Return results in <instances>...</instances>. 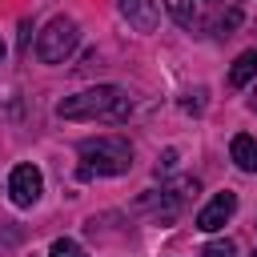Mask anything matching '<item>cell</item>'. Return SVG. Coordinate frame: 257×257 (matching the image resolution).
Wrapping results in <instances>:
<instances>
[{"mask_svg": "<svg viewBox=\"0 0 257 257\" xmlns=\"http://www.w3.org/2000/svg\"><path fill=\"white\" fill-rule=\"evenodd\" d=\"M133 112V100L124 88L116 84H96V88H84V92H72L56 104V116L60 120H128Z\"/></svg>", "mask_w": 257, "mask_h": 257, "instance_id": "1", "label": "cell"}, {"mask_svg": "<svg viewBox=\"0 0 257 257\" xmlns=\"http://www.w3.org/2000/svg\"><path fill=\"white\" fill-rule=\"evenodd\" d=\"M48 257H88V253H84L72 237H56V241H52V249H48Z\"/></svg>", "mask_w": 257, "mask_h": 257, "instance_id": "11", "label": "cell"}, {"mask_svg": "<svg viewBox=\"0 0 257 257\" xmlns=\"http://www.w3.org/2000/svg\"><path fill=\"white\" fill-rule=\"evenodd\" d=\"M201 257H237V245L233 241H209L201 249Z\"/></svg>", "mask_w": 257, "mask_h": 257, "instance_id": "12", "label": "cell"}, {"mask_svg": "<svg viewBox=\"0 0 257 257\" xmlns=\"http://www.w3.org/2000/svg\"><path fill=\"white\" fill-rule=\"evenodd\" d=\"M253 257H257V253H253Z\"/></svg>", "mask_w": 257, "mask_h": 257, "instance_id": "15", "label": "cell"}, {"mask_svg": "<svg viewBox=\"0 0 257 257\" xmlns=\"http://www.w3.org/2000/svg\"><path fill=\"white\" fill-rule=\"evenodd\" d=\"M0 60H4V40H0Z\"/></svg>", "mask_w": 257, "mask_h": 257, "instance_id": "14", "label": "cell"}, {"mask_svg": "<svg viewBox=\"0 0 257 257\" xmlns=\"http://www.w3.org/2000/svg\"><path fill=\"white\" fill-rule=\"evenodd\" d=\"M161 4H165V12H169L181 28H193V4H189V0H161Z\"/></svg>", "mask_w": 257, "mask_h": 257, "instance_id": "10", "label": "cell"}, {"mask_svg": "<svg viewBox=\"0 0 257 257\" xmlns=\"http://www.w3.org/2000/svg\"><path fill=\"white\" fill-rule=\"evenodd\" d=\"M229 153H233V161H237V169H245V173H257V141L253 137H233V145H229Z\"/></svg>", "mask_w": 257, "mask_h": 257, "instance_id": "9", "label": "cell"}, {"mask_svg": "<svg viewBox=\"0 0 257 257\" xmlns=\"http://www.w3.org/2000/svg\"><path fill=\"white\" fill-rule=\"evenodd\" d=\"M253 76H257V48H245V52L233 60V68H229V84H233V88H245Z\"/></svg>", "mask_w": 257, "mask_h": 257, "instance_id": "8", "label": "cell"}, {"mask_svg": "<svg viewBox=\"0 0 257 257\" xmlns=\"http://www.w3.org/2000/svg\"><path fill=\"white\" fill-rule=\"evenodd\" d=\"M76 44H80V28H76V20L56 16V20H48L44 32L36 36V56H40L44 64H64V60L76 52Z\"/></svg>", "mask_w": 257, "mask_h": 257, "instance_id": "3", "label": "cell"}, {"mask_svg": "<svg viewBox=\"0 0 257 257\" xmlns=\"http://www.w3.org/2000/svg\"><path fill=\"white\" fill-rule=\"evenodd\" d=\"M249 108H253V112H257V92H253V100H249Z\"/></svg>", "mask_w": 257, "mask_h": 257, "instance_id": "13", "label": "cell"}, {"mask_svg": "<svg viewBox=\"0 0 257 257\" xmlns=\"http://www.w3.org/2000/svg\"><path fill=\"white\" fill-rule=\"evenodd\" d=\"M116 8H120V16H124L137 32H153V28H157V8H153L149 0H116Z\"/></svg>", "mask_w": 257, "mask_h": 257, "instance_id": "7", "label": "cell"}, {"mask_svg": "<svg viewBox=\"0 0 257 257\" xmlns=\"http://www.w3.org/2000/svg\"><path fill=\"white\" fill-rule=\"evenodd\" d=\"M40 193H44V177H40L36 165H16L8 173V197H12L16 209H32L40 201Z\"/></svg>", "mask_w": 257, "mask_h": 257, "instance_id": "5", "label": "cell"}, {"mask_svg": "<svg viewBox=\"0 0 257 257\" xmlns=\"http://www.w3.org/2000/svg\"><path fill=\"white\" fill-rule=\"evenodd\" d=\"M80 177H120L133 169V145L124 137H88L80 141Z\"/></svg>", "mask_w": 257, "mask_h": 257, "instance_id": "2", "label": "cell"}, {"mask_svg": "<svg viewBox=\"0 0 257 257\" xmlns=\"http://www.w3.org/2000/svg\"><path fill=\"white\" fill-rule=\"evenodd\" d=\"M193 197H197V181H193V177H181V181H173V185H165V189L149 193L141 205H145L157 221H177V213H181Z\"/></svg>", "mask_w": 257, "mask_h": 257, "instance_id": "4", "label": "cell"}, {"mask_svg": "<svg viewBox=\"0 0 257 257\" xmlns=\"http://www.w3.org/2000/svg\"><path fill=\"white\" fill-rule=\"evenodd\" d=\"M233 213H237V193H229V189H225V193H217V197L197 213V229H201V233H217Z\"/></svg>", "mask_w": 257, "mask_h": 257, "instance_id": "6", "label": "cell"}]
</instances>
